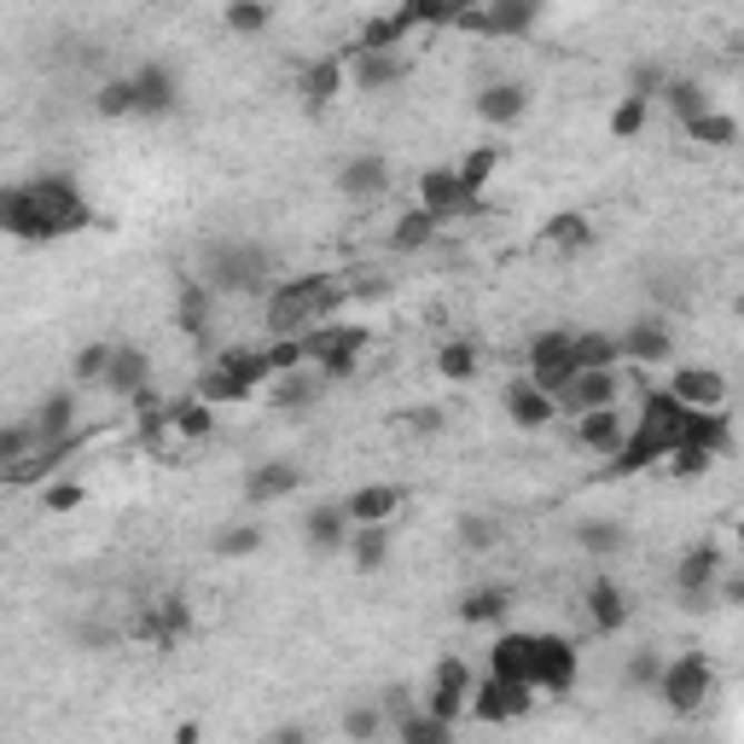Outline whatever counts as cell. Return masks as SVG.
<instances>
[{
    "mask_svg": "<svg viewBox=\"0 0 744 744\" xmlns=\"http://www.w3.org/2000/svg\"><path fill=\"white\" fill-rule=\"evenodd\" d=\"M0 221H7L12 239L41 245V239L82 234V227L93 221V210L82 204L76 181H65V175H47V181H30V187H7V198H0Z\"/></svg>",
    "mask_w": 744,
    "mask_h": 744,
    "instance_id": "cell-1",
    "label": "cell"
},
{
    "mask_svg": "<svg viewBox=\"0 0 744 744\" xmlns=\"http://www.w3.org/2000/svg\"><path fill=\"white\" fill-rule=\"evenodd\" d=\"M349 297V286L338 274H297L279 279V291L268 297V326L274 338H302L309 326H326V315Z\"/></svg>",
    "mask_w": 744,
    "mask_h": 744,
    "instance_id": "cell-2",
    "label": "cell"
},
{
    "mask_svg": "<svg viewBox=\"0 0 744 744\" xmlns=\"http://www.w3.org/2000/svg\"><path fill=\"white\" fill-rule=\"evenodd\" d=\"M373 344L367 326H309L302 331V349H309V367H320L326 378H355V361Z\"/></svg>",
    "mask_w": 744,
    "mask_h": 744,
    "instance_id": "cell-3",
    "label": "cell"
},
{
    "mask_svg": "<svg viewBox=\"0 0 744 744\" xmlns=\"http://www.w3.org/2000/svg\"><path fill=\"white\" fill-rule=\"evenodd\" d=\"M576 331H535L529 338V384H542L547 396H564L576 378Z\"/></svg>",
    "mask_w": 744,
    "mask_h": 744,
    "instance_id": "cell-4",
    "label": "cell"
},
{
    "mask_svg": "<svg viewBox=\"0 0 744 744\" xmlns=\"http://www.w3.org/2000/svg\"><path fill=\"white\" fill-rule=\"evenodd\" d=\"M715 692V675H710V657L704 652H681L675 663H663V681H657V698L669 704L675 715H692L704 698Z\"/></svg>",
    "mask_w": 744,
    "mask_h": 744,
    "instance_id": "cell-5",
    "label": "cell"
},
{
    "mask_svg": "<svg viewBox=\"0 0 744 744\" xmlns=\"http://www.w3.org/2000/svg\"><path fill=\"white\" fill-rule=\"evenodd\" d=\"M210 286L216 291H262L268 286V256L256 245H221L210 256Z\"/></svg>",
    "mask_w": 744,
    "mask_h": 744,
    "instance_id": "cell-6",
    "label": "cell"
},
{
    "mask_svg": "<svg viewBox=\"0 0 744 744\" xmlns=\"http://www.w3.org/2000/svg\"><path fill=\"white\" fill-rule=\"evenodd\" d=\"M535 681H500V675H489L477 692H472V715L477 722H489V727H500V722H512V715H529V704H535Z\"/></svg>",
    "mask_w": 744,
    "mask_h": 744,
    "instance_id": "cell-7",
    "label": "cell"
},
{
    "mask_svg": "<svg viewBox=\"0 0 744 744\" xmlns=\"http://www.w3.org/2000/svg\"><path fill=\"white\" fill-rule=\"evenodd\" d=\"M472 669H466V657H443L436 663V675H430V692H425V710H436L443 722H459V715L472 710Z\"/></svg>",
    "mask_w": 744,
    "mask_h": 744,
    "instance_id": "cell-8",
    "label": "cell"
},
{
    "mask_svg": "<svg viewBox=\"0 0 744 744\" xmlns=\"http://www.w3.org/2000/svg\"><path fill=\"white\" fill-rule=\"evenodd\" d=\"M576 669H582V657L571 639H558V634H535V686L553 692V698H564V692L576 686Z\"/></svg>",
    "mask_w": 744,
    "mask_h": 744,
    "instance_id": "cell-9",
    "label": "cell"
},
{
    "mask_svg": "<svg viewBox=\"0 0 744 744\" xmlns=\"http://www.w3.org/2000/svg\"><path fill=\"white\" fill-rule=\"evenodd\" d=\"M617 401V367H582L571 378V390L558 396V414H587V407H611Z\"/></svg>",
    "mask_w": 744,
    "mask_h": 744,
    "instance_id": "cell-10",
    "label": "cell"
},
{
    "mask_svg": "<svg viewBox=\"0 0 744 744\" xmlns=\"http://www.w3.org/2000/svg\"><path fill=\"white\" fill-rule=\"evenodd\" d=\"M419 204L436 210L443 221H454V216L472 210V192H466V181H459V169H425L419 175Z\"/></svg>",
    "mask_w": 744,
    "mask_h": 744,
    "instance_id": "cell-11",
    "label": "cell"
},
{
    "mask_svg": "<svg viewBox=\"0 0 744 744\" xmlns=\"http://www.w3.org/2000/svg\"><path fill=\"white\" fill-rule=\"evenodd\" d=\"M506 414L518 419L524 430H542V425L558 419V396H547L542 384H529V373H524L518 384H506Z\"/></svg>",
    "mask_w": 744,
    "mask_h": 744,
    "instance_id": "cell-12",
    "label": "cell"
},
{
    "mask_svg": "<svg viewBox=\"0 0 744 744\" xmlns=\"http://www.w3.org/2000/svg\"><path fill=\"white\" fill-rule=\"evenodd\" d=\"M576 436H582V448H594V454H605V459H617L623 443H628L617 407H587V414H576Z\"/></svg>",
    "mask_w": 744,
    "mask_h": 744,
    "instance_id": "cell-13",
    "label": "cell"
},
{
    "mask_svg": "<svg viewBox=\"0 0 744 744\" xmlns=\"http://www.w3.org/2000/svg\"><path fill=\"white\" fill-rule=\"evenodd\" d=\"M135 93H140L135 117H169L175 99H181V88H175V76H169L163 65H140V70H135Z\"/></svg>",
    "mask_w": 744,
    "mask_h": 744,
    "instance_id": "cell-14",
    "label": "cell"
},
{
    "mask_svg": "<svg viewBox=\"0 0 744 744\" xmlns=\"http://www.w3.org/2000/svg\"><path fill=\"white\" fill-rule=\"evenodd\" d=\"M529 111V88L524 82H489L477 93V117L489 122V128H506V122H518Z\"/></svg>",
    "mask_w": 744,
    "mask_h": 744,
    "instance_id": "cell-15",
    "label": "cell"
},
{
    "mask_svg": "<svg viewBox=\"0 0 744 744\" xmlns=\"http://www.w3.org/2000/svg\"><path fill=\"white\" fill-rule=\"evenodd\" d=\"M623 355H628L634 367H663L675 355V344H669V331H663L657 320H634L623 331Z\"/></svg>",
    "mask_w": 744,
    "mask_h": 744,
    "instance_id": "cell-16",
    "label": "cell"
},
{
    "mask_svg": "<svg viewBox=\"0 0 744 744\" xmlns=\"http://www.w3.org/2000/svg\"><path fill=\"white\" fill-rule=\"evenodd\" d=\"M669 390L686 401V407H727V378L715 367H681Z\"/></svg>",
    "mask_w": 744,
    "mask_h": 744,
    "instance_id": "cell-17",
    "label": "cell"
},
{
    "mask_svg": "<svg viewBox=\"0 0 744 744\" xmlns=\"http://www.w3.org/2000/svg\"><path fill=\"white\" fill-rule=\"evenodd\" d=\"M489 669L500 681H535V634H500L489 652Z\"/></svg>",
    "mask_w": 744,
    "mask_h": 744,
    "instance_id": "cell-18",
    "label": "cell"
},
{
    "mask_svg": "<svg viewBox=\"0 0 744 744\" xmlns=\"http://www.w3.org/2000/svg\"><path fill=\"white\" fill-rule=\"evenodd\" d=\"M384 187H390V163L373 158V151H361V158H349L338 169V192L344 198H378Z\"/></svg>",
    "mask_w": 744,
    "mask_h": 744,
    "instance_id": "cell-19",
    "label": "cell"
},
{
    "mask_svg": "<svg viewBox=\"0 0 744 744\" xmlns=\"http://www.w3.org/2000/svg\"><path fill=\"white\" fill-rule=\"evenodd\" d=\"M187 623H192V617H187V605H181V599H158V605H151L146 617L135 623V634H140V639H151V646H163V652H169L175 639L187 634Z\"/></svg>",
    "mask_w": 744,
    "mask_h": 744,
    "instance_id": "cell-20",
    "label": "cell"
},
{
    "mask_svg": "<svg viewBox=\"0 0 744 744\" xmlns=\"http://www.w3.org/2000/svg\"><path fill=\"white\" fill-rule=\"evenodd\" d=\"M681 443H698L710 454H727L733 448V425H727V407H692Z\"/></svg>",
    "mask_w": 744,
    "mask_h": 744,
    "instance_id": "cell-21",
    "label": "cell"
},
{
    "mask_svg": "<svg viewBox=\"0 0 744 744\" xmlns=\"http://www.w3.org/2000/svg\"><path fill=\"white\" fill-rule=\"evenodd\" d=\"M297 483H302V472L291 466V459H268V466H256V472L245 477V500H250V506L279 500V495H291Z\"/></svg>",
    "mask_w": 744,
    "mask_h": 744,
    "instance_id": "cell-22",
    "label": "cell"
},
{
    "mask_svg": "<svg viewBox=\"0 0 744 744\" xmlns=\"http://www.w3.org/2000/svg\"><path fill=\"white\" fill-rule=\"evenodd\" d=\"M396 506H401V489H396V483H367V489H355V495L344 500V512H349L355 524H390Z\"/></svg>",
    "mask_w": 744,
    "mask_h": 744,
    "instance_id": "cell-23",
    "label": "cell"
},
{
    "mask_svg": "<svg viewBox=\"0 0 744 744\" xmlns=\"http://www.w3.org/2000/svg\"><path fill=\"white\" fill-rule=\"evenodd\" d=\"M587 617H594V628L599 634H617L623 623H628V594H623V587L617 582H594V587H587Z\"/></svg>",
    "mask_w": 744,
    "mask_h": 744,
    "instance_id": "cell-24",
    "label": "cell"
},
{
    "mask_svg": "<svg viewBox=\"0 0 744 744\" xmlns=\"http://www.w3.org/2000/svg\"><path fill=\"white\" fill-rule=\"evenodd\" d=\"M146 378H151V361H146V349H117L111 355V373H106V390L111 396H128L135 401L146 390Z\"/></svg>",
    "mask_w": 744,
    "mask_h": 744,
    "instance_id": "cell-25",
    "label": "cell"
},
{
    "mask_svg": "<svg viewBox=\"0 0 744 744\" xmlns=\"http://www.w3.org/2000/svg\"><path fill=\"white\" fill-rule=\"evenodd\" d=\"M338 88H344V59H320V65L302 70V106H309V111L331 106Z\"/></svg>",
    "mask_w": 744,
    "mask_h": 744,
    "instance_id": "cell-26",
    "label": "cell"
},
{
    "mask_svg": "<svg viewBox=\"0 0 744 744\" xmlns=\"http://www.w3.org/2000/svg\"><path fill=\"white\" fill-rule=\"evenodd\" d=\"M36 430H41V443H70V430H76V396H47L41 407H36V419H30Z\"/></svg>",
    "mask_w": 744,
    "mask_h": 744,
    "instance_id": "cell-27",
    "label": "cell"
},
{
    "mask_svg": "<svg viewBox=\"0 0 744 744\" xmlns=\"http://www.w3.org/2000/svg\"><path fill=\"white\" fill-rule=\"evenodd\" d=\"M349 512L344 506H315L309 518H302V535H309V542L320 547V553H331V547H344V535H349Z\"/></svg>",
    "mask_w": 744,
    "mask_h": 744,
    "instance_id": "cell-28",
    "label": "cell"
},
{
    "mask_svg": "<svg viewBox=\"0 0 744 744\" xmlns=\"http://www.w3.org/2000/svg\"><path fill=\"white\" fill-rule=\"evenodd\" d=\"M320 384H326V373L315 367V373H279L274 378V407H286V414H297V407H309L315 396H320Z\"/></svg>",
    "mask_w": 744,
    "mask_h": 744,
    "instance_id": "cell-29",
    "label": "cell"
},
{
    "mask_svg": "<svg viewBox=\"0 0 744 744\" xmlns=\"http://www.w3.org/2000/svg\"><path fill=\"white\" fill-rule=\"evenodd\" d=\"M436 227H443V216H436V210H425V204H414L407 216H396V234H390V245H396V250H425V245L436 239Z\"/></svg>",
    "mask_w": 744,
    "mask_h": 744,
    "instance_id": "cell-30",
    "label": "cell"
},
{
    "mask_svg": "<svg viewBox=\"0 0 744 744\" xmlns=\"http://www.w3.org/2000/svg\"><path fill=\"white\" fill-rule=\"evenodd\" d=\"M396 76H401V59L396 53H367V47H355V88H361V93L390 88Z\"/></svg>",
    "mask_w": 744,
    "mask_h": 744,
    "instance_id": "cell-31",
    "label": "cell"
},
{
    "mask_svg": "<svg viewBox=\"0 0 744 744\" xmlns=\"http://www.w3.org/2000/svg\"><path fill=\"white\" fill-rule=\"evenodd\" d=\"M547 0H489V18H495V36H529L535 18H542Z\"/></svg>",
    "mask_w": 744,
    "mask_h": 744,
    "instance_id": "cell-32",
    "label": "cell"
},
{
    "mask_svg": "<svg viewBox=\"0 0 744 744\" xmlns=\"http://www.w3.org/2000/svg\"><path fill=\"white\" fill-rule=\"evenodd\" d=\"M715 564H722V553L715 547H692L681 558V571H675V587H681V599L686 594H710V582H715Z\"/></svg>",
    "mask_w": 744,
    "mask_h": 744,
    "instance_id": "cell-33",
    "label": "cell"
},
{
    "mask_svg": "<svg viewBox=\"0 0 744 744\" xmlns=\"http://www.w3.org/2000/svg\"><path fill=\"white\" fill-rule=\"evenodd\" d=\"M542 234H547L553 250H587V245H594V221H587L582 210H564V216H553L542 227Z\"/></svg>",
    "mask_w": 744,
    "mask_h": 744,
    "instance_id": "cell-34",
    "label": "cell"
},
{
    "mask_svg": "<svg viewBox=\"0 0 744 744\" xmlns=\"http://www.w3.org/2000/svg\"><path fill=\"white\" fill-rule=\"evenodd\" d=\"M466 7H477V0H401L396 7V18L414 30V23H454Z\"/></svg>",
    "mask_w": 744,
    "mask_h": 744,
    "instance_id": "cell-35",
    "label": "cell"
},
{
    "mask_svg": "<svg viewBox=\"0 0 744 744\" xmlns=\"http://www.w3.org/2000/svg\"><path fill=\"white\" fill-rule=\"evenodd\" d=\"M349 558H355V571H378L384 558H390V535H384V524H361L349 535Z\"/></svg>",
    "mask_w": 744,
    "mask_h": 744,
    "instance_id": "cell-36",
    "label": "cell"
},
{
    "mask_svg": "<svg viewBox=\"0 0 744 744\" xmlns=\"http://www.w3.org/2000/svg\"><path fill=\"white\" fill-rule=\"evenodd\" d=\"M250 390H256V384H250V378H239L234 367H221V361L198 378V396H204V401H245Z\"/></svg>",
    "mask_w": 744,
    "mask_h": 744,
    "instance_id": "cell-37",
    "label": "cell"
},
{
    "mask_svg": "<svg viewBox=\"0 0 744 744\" xmlns=\"http://www.w3.org/2000/svg\"><path fill=\"white\" fill-rule=\"evenodd\" d=\"M135 106H140L135 76H111V82H99V93H93V111L99 117H135Z\"/></svg>",
    "mask_w": 744,
    "mask_h": 744,
    "instance_id": "cell-38",
    "label": "cell"
},
{
    "mask_svg": "<svg viewBox=\"0 0 744 744\" xmlns=\"http://www.w3.org/2000/svg\"><path fill=\"white\" fill-rule=\"evenodd\" d=\"M686 135L698 140V146L727 151V146H738V122H733L727 111H704V117H692V122H686Z\"/></svg>",
    "mask_w": 744,
    "mask_h": 744,
    "instance_id": "cell-39",
    "label": "cell"
},
{
    "mask_svg": "<svg viewBox=\"0 0 744 744\" xmlns=\"http://www.w3.org/2000/svg\"><path fill=\"white\" fill-rule=\"evenodd\" d=\"M623 361V338L605 331H576V367H617Z\"/></svg>",
    "mask_w": 744,
    "mask_h": 744,
    "instance_id": "cell-40",
    "label": "cell"
},
{
    "mask_svg": "<svg viewBox=\"0 0 744 744\" xmlns=\"http://www.w3.org/2000/svg\"><path fill=\"white\" fill-rule=\"evenodd\" d=\"M216 401H169V430L175 436H210V425H216V414H210Z\"/></svg>",
    "mask_w": 744,
    "mask_h": 744,
    "instance_id": "cell-41",
    "label": "cell"
},
{
    "mask_svg": "<svg viewBox=\"0 0 744 744\" xmlns=\"http://www.w3.org/2000/svg\"><path fill=\"white\" fill-rule=\"evenodd\" d=\"M506 605H512L506 587H477V594L459 599V617H466V623H500Z\"/></svg>",
    "mask_w": 744,
    "mask_h": 744,
    "instance_id": "cell-42",
    "label": "cell"
},
{
    "mask_svg": "<svg viewBox=\"0 0 744 744\" xmlns=\"http://www.w3.org/2000/svg\"><path fill=\"white\" fill-rule=\"evenodd\" d=\"M407 744H448L454 738V722H443V715H436V710H414V715H401V727H396Z\"/></svg>",
    "mask_w": 744,
    "mask_h": 744,
    "instance_id": "cell-43",
    "label": "cell"
},
{
    "mask_svg": "<svg viewBox=\"0 0 744 744\" xmlns=\"http://www.w3.org/2000/svg\"><path fill=\"white\" fill-rule=\"evenodd\" d=\"M175 315H181V326L198 338L204 320H210V286H204V279H187V286H181V302H175Z\"/></svg>",
    "mask_w": 744,
    "mask_h": 744,
    "instance_id": "cell-44",
    "label": "cell"
},
{
    "mask_svg": "<svg viewBox=\"0 0 744 744\" xmlns=\"http://www.w3.org/2000/svg\"><path fill=\"white\" fill-rule=\"evenodd\" d=\"M268 0H227V30L234 36H262L268 30Z\"/></svg>",
    "mask_w": 744,
    "mask_h": 744,
    "instance_id": "cell-45",
    "label": "cell"
},
{
    "mask_svg": "<svg viewBox=\"0 0 744 744\" xmlns=\"http://www.w3.org/2000/svg\"><path fill=\"white\" fill-rule=\"evenodd\" d=\"M436 373H443L448 384H472L477 378V349L472 344H443V355H436Z\"/></svg>",
    "mask_w": 744,
    "mask_h": 744,
    "instance_id": "cell-46",
    "label": "cell"
},
{
    "mask_svg": "<svg viewBox=\"0 0 744 744\" xmlns=\"http://www.w3.org/2000/svg\"><path fill=\"white\" fill-rule=\"evenodd\" d=\"M495 169H500V151L495 146H477V151H466V163H459V181H466V192L477 198L483 187H489Z\"/></svg>",
    "mask_w": 744,
    "mask_h": 744,
    "instance_id": "cell-47",
    "label": "cell"
},
{
    "mask_svg": "<svg viewBox=\"0 0 744 744\" xmlns=\"http://www.w3.org/2000/svg\"><path fill=\"white\" fill-rule=\"evenodd\" d=\"M646 117H652V99H639V93H628L617 111H611V135L617 140H634L639 128H646Z\"/></svg>",
    "mask_w": 744,
    "mask_h": 744,
    "instance_id": "cell-48",
    "label": "cell"
},
{
    "mask_svg": "<svg viewBox=\"0 0 744 744\" xmlns=\"http://www.w3.org/2000/svg\"><path fill=\"white\" fill-rule=\"evenodd\" d=\"M710 466H715V454L698 448V443H675L669 448V477H704Z\"/></svg>",
    "mask_w": 744,
    "mask_h": 744,
    "instance_id": "cell-49",
    "label": "cell"
},
{
    "mask_svg": "<svg viewBox=\"0 0 744 744\" xmlns=\"http://www.w3.org/2000/svg\"><path fill=\"white\" fill-rule=\"evenodd\" d=\"M401 36H407V23L390 12V18H373V23H367V30H361V47H367V53H396Z\"/></svg>",
    "mask_w": 744,
    "mask_h": 744,
    "instance_id": "cell-50",
    "label": "cell"
},
{
    "mask_svg": "<svg viewBox=\"0 0 744 744\" xmlns=\"http://www.w3.org/2000/svg\"><path fill=\"white\" fill-rule=\"evenodd\" d=\"M111 355H117L111 344H88V349L70 361V373L82 378V384H106V373H111Z\"/></svg>",
    "mask_w": 744,
    "mask_h": 744,
    "instance_id": "cell-51",
    "label": "cell"
},
{
    "mask_svg": "<svg viewBox=\"0 0 744 744\" xmlns=\"http://www.w3.org/2000/svg\"><path fill=\"white\" fill-rule=\"evenodd\" d=\"M576 542H582V553L605 558V553H617V547H623V524H582V529H576Z\"/></svg>",
    "mask_w": 744,
    "mask_h": 744,
    "instance_id": "cell-52",
    "label": "cell"
},
{
    "mask_svg": "<svg viewBox=\"0 0 744 744\" xmlns=\"http://www.w3.org/2000/svg\"><path fill=\"white\" fill-rule=\"evenodd\" d=\"M256 547H262V529H256V524H239V529H221L216 535V553L221 558H250Z\"/></svg>",
    "mask_w": 744,
    "mask_h": 744,
    "instance_id": "cell-53",
    "label": "cell"
},
{
    "mask_svg": "<svg viewBox=\"0 0 744 744\" xmlns=\"http://www.w3.org/2000/svg\"><path fill=\"white\" fill-rule=\"evenodd\" d=\"M663 99L675 106L681 122H692V117H704V111H710V99L698 93V82H669V88H663Z\"/></svg>",
    "mask_w": 744,
    "mask_h": 744,
    "instance_id": "cell-54",
    "label": "cell"
},
{
    "mask_svg": "<svg viewBox=\"0 0 744 744\" xmlns=\"http://www.w3.org/2000/svg\"><path fill=\"white\" fill-rule=\"evenodd\" d=\"M344 733H349V738H378V733H384V710H378V704H355V710L344 715Z\"/></svg>",
    "mask_w": 744,
    "mask_h": 744,
    "instance_id": "cell-55",
    "label": "cell"
},
{
    "mask_svg": "<svg viewBox=\"0 0 744 744\" xmlns=\"http://www.w3.org/2000/svg\"><path fill=\"white\" fill-rule=\"evenodd\" d=\"M495 535H500V529H495L489 518H477V512H472V518H459V542H466L472 553H483V547H495Z\"/></svg>",
    "mask_w": 744,
    "mask_h": 744,
    "instance_id": "cell-56",
    "label": "cell"
},
{
    "mask_svg": "<svg viewBox=\"0 0 744 744\" xmlns=\"http://www.w3.org/2000/svg\"><path fill=\"white\" fill-rule=\"evenodd\" d=\"M454 30L459 36H495V18H489V0H477V7H466L454 18Z\"/></svg>",
    "mask_w": 744,
    "mask_h": 744,
    "instance_id": "cell-57",
    "label": "cell"
},
{
    "mask_svg": "<svg viewBox=\"0 0 744 744\" xmlns=\"http://www.w3.org/2000/svg\"><path fill=\"white\" fill-rule=\"evenodd\" d=\"M657 681H663V657L657 652L628 657V686H657Z\"/></svg>",
    "mask_w": 744,
    "mask_h": 744,
    "instance_id": "cell-58",
    "label": "cell"
},
{
    "mask_svg": "<svg viewBox=\"0 0 744 744\" xmlns=\"http://www.w3.org/2000/svg\"><path fill=\"white\" fill-rule=\"evenodd\" d=\"M41 506H47V512H70V506H82V483H53V489H41Z\"/></svg>",
    "mask_w": 744,
    "mask_h": 744,
    "instance_id": "cell-59",
    "label": "cell"
},
{
    "mask_svg": "<svg viewBox=\"0 0 744 744\" xmlns=\"http://www.w3.org/2000/svg\"><path fill=\"white\" fill-rule=\"evenodd\" d=\"M663 88H669V76H663L657 65H634V93H639V99H652V93H663Z\"/></svg>",
    "mask_w": 744,
    "mask_h": 744,
    "instance_id": "cell-60",
    "label": "cell"
},
{
    "mask_svg": "<svg viewBox=\"0 0 744 744\" xmlns=\"http://www.w3.org/2000/svg\"><path fill=\"white\" fill-rule=\"evenodd\" d=\"M384 710H390V715H414V698H407V686H390V692H384Z\"/></svg>",
    "mask_w": 744,
    "mask_h": 744,
    "instance_id": "cell-61",
    "label": "cell"
},
{
    "mask_svg": "<svg viewBox=\"0 0 744 744\" xmlns=\"http://www.w3.org/2000/svg\"><path fill=\"white\" fill-rule=\"evenodd\" d=\"M407 425H414V430H443V414H436V407H419V414H407Z\"/></svg>",
    "mask_w": 744,
    "mask_h": 744,
    "instance_id": "cell-62",
    "label": "cell"
},
{
    "mask_svg": "<svg viewBox=\"0 0 744 744\" xmlns=\"http://www.w3.org/2000/svg\"><path fill=\"white\" fill-rule=\"evenodd\" d=\"M727 605H738V611H744V576H733V582H727Z\"/></svg>",
    "mask_w": 744,
    "mask_h": 744,
    "instance_id": "cell-63",
    "label": "cell"
},
{
    "mask_svg": "<svg viewBox=\"0 0 744 744\" xmlns=\"http://www.w3.org/2000/svg\"><path fill=\"white\" fill-rule=\"evenodd\" d=\"M738 553H744V518H738Z\"/></svg>",
    "mask_w": 744,
    "mask_h": 744,
    "instance_id": "cell-64",
    "label": "cell"
}]
</instances>
